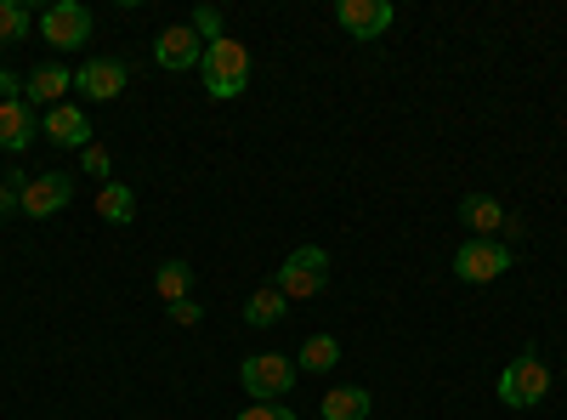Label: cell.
Segmentation results:
<instances>
[{
  "instance_id": "6",
  "label": "cell",
  "mask_w": 567,
  "mask_h": 420,
  "mask_svg": "<svg viewBox=\"0 0 567 420\" xmlns=\"http://www.w3.org/2000/svg\"><path fill=\"white\" fill-rule=\"evenodd\" d=\"M40 34H45V45H58V52H74V45L91 40V12L80 0H58V7L40 18Z\"/></svg>"
},
{
  "instance_id": "16",
  "label": "cell",
  "mask_w": 567,
  "mask_h": 420,
  "mask_svg": "<svg viewBox=\"0 0 567 420\" xmlns=\"http://www.w3.org/2000/svg\"><path fill=\"white\" fill-rule=\"evenodd\" d=\"M336 363H341V341L336 336H307V347L296 352V369H307V376H329Z\"/></svg>"
},
{
  "instance_id": "12",
  "label": "cell",
  "mask_w": 567,
  "mask_h": 420,
  "mask_svg": "<svg viewBox=\"0 0 567 420\" xmlns=\"http://www.w3.org/2000/svg\"><path fill=\"white\" fill-rule=\"evenodd\" d=\"M40 136H52L58 148H91V120L80 114V109H69V103H58V109H45V120H40Z\"/></svg>"
},
{
  "instance_id": "17",
  "label": "cell",
  "mask_w": 567,
  "mask_h": 420,
  "mask_svg": "<svg viewBox=\"0 0 567 420\" xmlns=\"http://www.w3.org/2000/svg\"><path fill=\"white\" fill-rule=\"evenodd\" d=\"M97 216H103V222H114V227H125V222L136 216V194L125 188V182H103V194H97Z\"/></svg>"
},
{
  "instance_id": "4",
  "label": "cell",
  "mask_w": 567,
  "mask_h": 420,
  "mask_svg": "<svg viewBox=\"0 0 567 420\" xmlns=\"http://www.w3.org/2000/svg\"><path fill=\"white\" fill-rule=\"evenodd\" d=\"M323 285H329V250L301 245V250L284 256V267H278V290H284V301H307V296H318Z\"/></svg>"
},
{
  "instance_id": "3",
  "label": "cell",
  "mask_w": 567,
  "mask_h": 420,
  "mask_svg": "<svg viewBox=\"0 0 567 420\" xmlns=\"http://www.w3.org/2000/svg\"><path fill=\"white\" fill-rule=\"evenodd\" d=\"M296 376H301L296 358H284V352H256L239 369V381H245V392L256 403H284V398H290V387H296Z\"/></svg>"
},
{
  "instance_id": "5",
  "label": "cell",
  "mask_w": 567,
  "mask_h": 420,
  "mask_svg": "<svg viewBox=\"0 0 567 420\" xmlns=\"http://www.w3.org/2000/svg\"><path fill=\"white\" fill-rule=\"evenodd\" d=\"M454 273L465 278V285H494L499 273H511V250L499 239H465L454 250Z\"/></svg>"
},
{
  "instance_id": "13",
  "label": "cell",
  "mask_w": 567,
  "mask_h": 420,
  "mask_svg": "<svg viewBox=\"0 0 567 420\" xmlns=\"http://www.w3.org/2000/svg\"><path fill=\"white\" fill-rule=\"evenodd\" d=\"M34 131H40V120H34L29 98L0 103V148H7V154H23V148L34 143Z\"/></svg>"
},
{
  "instance_id": "8",
  "label": "cell",
  "mask_w": 567,
  "mask_h": 420,
  "mask_svg": "<svg viewBox=\"0 0 567 420\" xmlns=\"http://www.w3.org/2000/svg\"><path fill=\"white\" fill-rule=\"evenodd\" d=\"M74 199V182L63 176V171H52V176H29L23 182V216H34V222H45V216H58L63 205Z\"/></svg>"
},
{
  "instance_id": "10",
  "label": "cell",
  "mask_w": 567,
  "mask_h": 420,
  "mask_svg": "<svg viewBox=\"0 0 567 420\" xmlns=\"http://www.w3.org/2000/svg\"><path fill=\"white\" fill-rule=\"evenodd\" d=\"M125 63L120 58H91V63H80L74 69V85L85 91V98H97V103H114V98H125Z\"/></svg>"
},
{
  "instance_id": "25",
  "label": "cell",
  "mask_w": 567,
  "mask_h": 420,
  "mask_svg": "<svg viewBox=\"0 0 567 420\" xmlns=\"http://www.w3.org/2000/svg\"><path fill=\"white\" fill-rule=\"evenodd\" d=\"M18 182H23V176H7V182H0V216H7L12 205H23V188H18Z\"/></svg>"
},
{
  "instance_id": "20",
  "label": "cell",
  "mask_w": 567,
  "mask_h": 420,
  "mask_svg": "<svg viewBox=\"0 0 567 420\" xmlns=\"http://www.w3.org/2000/svg\"><path fill=\"white\" fill-rule=\"evenodd\" d=\"M29 34V12L18 7V0H0V45H12Z\"/></svg>"
},
{
  "instance_id": "14",
  "label": "cell",
  "mask_w": 567,
  "mask_h": 420,
  "mask_svg": "<svg viewBox=\"0 0 567 420\" xmlns=\"http://www.w3.org/2000/svg\"><path fill=\"white\" fill-rule=\"evenodd\" d=\"M69 85H74V74H69L63 63H40V69L29 74V85H23V98H29V103H52V109H58Z\"/></svg>"
},
{
  "instance_id": "1",
  "label": "cell",
  "mask_w": 567,
  "mask_h": 420,
  "mask_svg": "<svg viewBox=\"0 0 567 420\" xmlns=\"http://www.w3.org/2000/svg\"><path fill=\"white\" fill-rule=\"evenodd\" d=\"M199 80H205V91L216 103H227V98H239V91L250 85V45H239V40H216V45H205V63H199Z\"/></svg>"
},
{
  "instance_id": "9",
  "label": "cell",
  "mask_w": 567,
  "mask_h": 420,
  "mask_svg": "<svg viewBox=\"0 0 567 420\" xmlns=\"http://www.w3.org/2000/svg\"><path fill=\"white\" fill-rule=\"evenodd\" d=\"M460 222L471 227V239H499V233H516V216H505V205L494 194H465L460 199Z\"/></svg>"
},
{
  "instance_id": "22",
  "label": "cell",
  "mask_w": 567,
  "mask_h": 420,
  "mask_svg": "<svg viewBox=\"0 0 567 420\" xmlns=\"http://www.w3.org/2000/svg\"><path fill=\"white\" fill-rule=\"evenodd\" d=\"M80 165H85L91 176H103V182H109V171H114V160H109V148H103V143H91V148L80 154Z\"/></svg>"
},
{
  "instance_id": "23",
  "label": "cell",
  "mask_w": 567,
  "mask_h": 420,
  "mask_svg": "<svg viewBox=\"0 0 567 420\" xmlns=\"http://www.w3.org/2000/svg\"><path fill=\"white\" fill-rule=\"evenodd\" d=\"M205 313H199V301H171V324H182V330H194Z\"/></svg>"
},
{
  "instance_id": "18",
  "label": "cell",
  "mask_w": 567,
  "mask_h": 420,
  "mask_svg": "<svg viewBox=\"0 0 567 420\" xmlns=\"http://www.w3.org/2000/svg\"><path fill=\"white\" fill-rule=\"evenodd\" d=\"M154 290H159L165 307H171V301H187V290H194V267H187V262H165V267L154 273Z\"/></svg>"
},
{
  "instance_id": "19",
  "label": "cell",
  "mask_w": 567,
  "mask_h": 420,
  "mask_svg": "<svg viewBox=\"0 0 567 420\" xmlns=\"http://www.w3.org/2000/svg\"><path fill=\"white\" fill-rule=\"evenodd\" d=\"M245 318L256 324V330H272V324H284V290H278V285L256 290V296L245 301Z\"/></svg>"
},
{
  "instance_id": "11",
  "label": "cell",
  "mask_w": 567,
  "mask_h": 420,
  "mask_svg": "<svg viewBox=\"0 0 567 420\" xmlns=\"http://www.w3.org/2000/svg\"><path fill=\"white\" fill-rule=\"evenodd\" d=\"M154 58H159V69H194V63H205V40L194 34V23H176L154 40Z\"/></svg>"
},
{
  "instance_id": "15",
  "label": "cell",
  "mask_w": 567,
  "mask_h": 420,
  "mask_svg": "<svg viewBox=\"0 0 567 420\" xmlns=\"http://www.w3.org/2000/svg\"><path fill=\"white\" fill-rule=\"evenodd\" d=\"M369 409H374V398H369L363 387H336V392L318 403L323 420H369Z\"/></svg>"
},
{
  "instance_id": "21",
  "label": "cell",
  "mask_w": 567,
  "mask_h": 420,
  "mask_svg": "<svg viewBox=\"0 0 567 420\" xmlns=\"http://www.w3.org/2000/svg\"><path fill=\"white\" fill-rule=\"evenodd\" d=\"M194 34H199L205 45L227 40V29H221V12H216V7H199V12H194Z\"/></svg>"
},
{
  "instance_id": "26",
  "label": "cell",
  "mask_w": 567,
  "mask_h": 420,
  "mask_svg": "<svg viewBox=\"0 0 567 420\" xmlns=\"http://www.w3.org/2000/svg\"><path fill=\"white\" fill-rule=\"evenodd\" d=\"M0 91H7V103H18V91H23V85H18L12 74H0Z\"/></svg>"
},
{
  "instance_id": "7",
  "label": "cell",
  "mask_w": 567,
  "mask_h": 420,
  "mask_svg": "<svg viewBox=\"0 0 567 420\" xmlns=\"http://www.w3.org/2000/svg\"><path fill=\"white\" fill-rule=\"evenodd\" d=\"M392 0H336V23L352 34V40H381L392 29Z\"/></svg>"
},
{
  "instance_id": "2",
  "label": "cell",
  "mask_w": 567,
  "mask_h": 420,
  "mask_svg": "<svg viewBox=\"0 0 567 420\" xmlns=\"http://www.w3.org/2000/svg\"><path fill=\"white\" fill-rule=\"evenodd\" d=\"M550 398V363L539 352H523L516 363H505L499 376V403L505 409H539Z\"/></svg>"
},
{
  "instance_id": "24",
  "label": "cell",
  "mask_w": 567,
  "mask_h": 420,
  "mask_svg": "<svg viewBox=\"0 0 567 420\" xmlns=\"http://www.w3.org/2000/svg\"><path fill=\"white\" fill-rule=\"evenodd\" d=\"M239 420H296V409H284V403H256V409H245Z\"/></svg>"
}]
</instances>
